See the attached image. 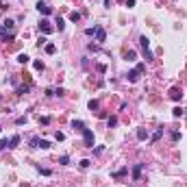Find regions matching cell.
Segmentation results:
<instances>
[{"label": "cell", "instance_id": "1", "mask_svg": "<svg viewBox=\"0 0 187 187\" xmlns=\"http://www.w3.org/2000/svg\"><path fill=\"white\" fill-rule=\"evenodd\" d=\"M83 144H85V148H94V131L91 128L83 131Z\"/></svg>", "mask_w": 187, "mask_h": 187}, {"label": "cell", "instance_id": "2", "mask_svg": "<svg viewBox=\"0 0 187 187\" xmlns=\"http://www.w3.org/2000/svg\"><path fill=\"white\" fill-rule=\"evenodd\" d=\"M94 37H96V39L100 41V44H102V41H107V33H104V28L100 24H96L94 26Z\"/></svg>", "mask_w": 187, "mask_h": 187}, {"label": "cell", "instance_id": "3", "mask_svg": "<svg viewBox=\"0 0 187 187\" xmlns=\"http://www.w3.org/2000/svg\"><path fill=\"white\" fill-rule=\"evenodd\" d=\"M170 98H172L174 102H181V100H183V91L178 87H172V89H170Z\"/></svg>", "mask_w": 187, "mask_h": 187}, {"label": "cell", "instance_id": "4", "mask_svg": "<svg viewBox=\"0 0 187 187\" xmlns=\"http://www.w3.org/2000/svg\"><path fill=\"white\" fill-rule=\"evenodd\" d=\"M13 37H15V33L7 30L5 26H0V39H2V41H9V39H13Z\"/></svg>", "mask_w": 187, "mask_h": 187}, {"label": "cell", "instance_id": "5", "mask_svg": "<svg viewBox=\"0 0 187 187\" xmlns=\"http://www.w3.org/2000/svg\"><path fill=\"white\" fill-rule=\"evenodd\" d=\"M39 30H41V33H46V35H50L54 28L50 26V22H48V20H41V22H39Z\"/></svg>", "mask_w": 187, "mask_h": 187}, {"label": "cell", "instance_id": "6", "mask_svg": "<svg viewBox=\"0 0 187 187\" xmlns=\"http://www.w3.org/2000/svg\"><path fill=\"white\" fill-rule=\"evenodd\" d=\"M37 11H39V13H44V15H50V13H52V9H50L46 2H41V0L37 2Z\"/></svg>", "mask_w": 187, "mask_h": 187}, {"label": "cell", "instance_id": "7", "mask_svg": "<svg viewBox=\"0 0 187 187\" xmlns=\"http://www.w3.org/2000/svg\"><path fill=\"white\" fill-rule=\"evenodd\" d=\"M139 74H142V72H137V70H128L126 79L131 81V83H137V81H139Z\"/></svg>", "mask_w": 187, "mask_h": 187}, {"label": "cell", "instance_id": "8", "mask_svg": "<svg viewBox=\"0 0 187 187\" xmlns=\"http://www.w3.org/2000/svg\"><path fill=\"white\" fill-rule=\"evenodd\" d=\"M72 128H74V131H79V133H83V131H85V122H83V120H72Z\"/></svg>", "mask_w": 187, "mask_h": 187}, {"label": "cell", "instance_id": "9", "mask_svg": "<svg viewBox=\"0 0 187 187\" xmlns=\"http://www.w3.org/2000/svg\"><path fill=\"white\" fill-rule=\"evenodd\" d=\"M142 167H144V163H137V165L133 167V178L135 181H139V176H142Z\"/></svg>", "mask_w": 187, "mask_h": 187}, {"label": "cell", "instance_id": "10", "mask_svg": "<svg viewBox=\"0 0 187 187\" xmlns=\"http://www.w3.org/2000/svg\"><path fill=\"white\" fill-rule=\"evenodd\" d=\"M20 142H22L20 135H13V137L9 139V148H18V146H20Z\"/></svg>", "mask_w": 187, "mask_h": 187}, {"label": "cell", "instance_id": "11", "mask_svg": "<svg viewBox=\"0 0 187 187\" xmlns=\"http://www.w3.org/2000/svg\"><path fill=\"white\" fill-rule=\"evenodd\" d=\"M172 115H174V118H183V115H185V109H183V107H174L172 109Z\"/></svg>", "mask_w": 187, "mask_h": 187}, {"label": "cell", "instance_id": "12", "mask_svg": "<svg viewBox=\"0 0 187 187\" xmlns=\"http://www.w3.org/2000/svg\"><path fill=\"white\" fill-rule=\"evenodd\" d=\"M135 57H137L135 50H126V52H124V59H126V61H135Z\"/></svg>", "mask_w": 187, "mask_h": 187}, {"label": "cell", "instance_id": "13", "mask_svg": "<svg viewBox=\"0 0 187 187\" xmlns=\"http://www.w3.org/2000/svg\"><path fill=\"white\" fill-rule=\"evenodd\" d=\"M139 46H142V48H150V39H148L146 35H142V37H139Z\"/></svg>", "mask_w": 187, "mask_h": 187}, {"label": "cell", "instance_id": "14", "mask_svg": "<svg viewBox=\"0 0 187 187\" xmlns=\"http://www.w3.org/2000/svg\"><path fill=\"white\" fill-rule=\"evenodd\" d=\"M137 139H139V142L148 139V131H146V128H139V131H137Z\"/></svg>", "mask_w": 187, "mask_h": 187}, {"label": "cell", "instance_id": "15", "mask_svg": "<svg viewBox=\"0 0 187 187\" xmlns=\"http://www.w3.org/2000/svg\"><path fill=\"white\" fill-rule=\"evenodd\" d=\"M87 107L91 109V111H96V109L100 107V102H98V100H96V98H91V100H89V102H87Z\"/></svg>", "mask_w": 187, "mask_h": 187}, {"label": "cell", "instance_id": "16", "mask_svg": "<svg viewBox=\"0 0 187 187\" xmlns=\"http://www.w3.org/2000/svg\"><path fill=\"white\" fill-rule=\"evenodd\" d=\"M28 54H24V52H20V54H18V63H28Z\"/></svg>", "mask_w": 187, "mask_h": 187}, {"label": "cell", "instance_id": "17", "mask_svg": "<svg viewBox=\"0 0 187 187\" xmlns=\"http://www.w3.org/2000/svg\"><path fill=\"white\" fill-rule=\"evenodd\" d=\"M142 54H144V59H146V61L152 59V52H150V48H142Z\"/></svg>", "mask_w": 187, "mask_h": 187}, {"label": "cell", "instance_id": "18", "mask_svg": "<svg viewBox=\"0 0 187 187\" xmlns=\"http://www.w3.org/2000/svg\"><path fill=\"white\" fill-rule=\"evenodd\" d=\"M15 91H18V94H28V91H30V85H20Z\"/></svg>", "mask_w": 187, "mask_h": 187}, {"label": "cell", "instance_id": "19", "mask_svg": "<svg viewBox=\"0 0 187 187\" xmlns=\"http://www.w3.org/2000/svg\"><path fill=\"white\" fill-rule=\"evenodd\" d=\"M126 172H128V167H122V170H118V172H113L111 176H113V178H120V176H124Z\"/></svg>", "mask_w": 187, "mask_h": 187}, {"label": "cell", "instance_id": "20", "mask_svg": "<svg viewBox=\"0 0 187 187\" xmlns=\"http://www.w3.org/2000/svg\"><path fill=\"white\" fill-rule=\"evenodd\" d=\"M5 28L13 33V28H15V22H13V20H5Z\"/></svg>", "mask_w": 187, "mask_h": 187}, {"label": "cell", "instance_id": "21", "mask_svg": "<svg viewBox=\"0 0 187 187\" xmlns=\"http://www.w3.org/2000/svg\"><path fill=\"white\" fill-rule=\"evenodd\" d=\"M70 20L72 22H81V13L79 11H72V13H70Z\"/></svg>", "mask_w": 187, "mask_h": 187}, {"label": "cell", "instance_id": "22", "mask_svg": "<svg viewBox=\"0 0 187 187\" xmlns=\"http://www.w3.org/2000/svg\"><path fill=\"white\" fill-rule=\"evenodd\" d=\"M79 165H81V170H87V167L91 165V161H89V159H81V163H79Z\"/></svg>", "mask_w": 187, "mask_h": 187}, {"label": "cell", "instance_id": "23", "mask_svg": "<svg viewBox=\"0 0 187 187\" xmlns=\"http://www.w3.org/2000/svg\"><path fill=\"white\" fill-rule=\"evenodd\" d=\"M107 126H109V128L118 126V118H115V115H113V118H109V120H107Z\"/></svg>", "mask_w": 187, "mask_h": 187}, {"label": "cell", "instance_id": "24", "mask_svg": "<svg viewBox=\"0 0 187 187\" xmlns=\"http://www.w3.org/2000/svg\"><path fill=\"white\" fill-rule=\"evenodd\" d=\"M46 52H48V54H54V52H57V46H54V44H46Z\"/></svg>", "mask_w": 187, "mask_h": 187}, {"label": "cell", "instance_id": "25", "mask_svg": "<svg viewBox=\"0 0 187 187\" xmlns=\"http://www.w3.org/2000/svg\"><path fill=\"white\" fill-rule=\"evenodd\" d=\"M59 163H61V165H70V157H68V154H61V157H59Z\"/></svg>", "mask_w": 187, "mask_h": 187}, {"label": "cell", "instance_id": "26", "mask_svg": "<svg viewBox=\"0 0 187 187\" xmlns=\"http://www.w3.org/2000/svg\"><path fill=\"white\" fill-rule=\"evenodd\" d=\"M5 148H9V139H7V137H2V139H0V152H2Z\"/></svg>", "mask_w": 187, "mask_h": 187}, {"label": "cell", "instance_id": "27", "mask_svg": "<svg viewBox=\"0 0 187 187\" xmlns=\"http://www.w3.org/2000/svg\"><path fill=\"white\" fill-rule=\"evenodd\" d=\"M57 28H59V30L65 28V20H63V18H57Z\"/></svg>", "mask_w": 187, "mask_h": 187}, {"label": "cell", "instance_id": "28", "mask_svg": "<svg viewBox=\"0 0 187 187\" xmlns=\"http://www.w3.org/2000/svg\"><path fill=\"white\" fill-rule=\"evenodd\" d=\"M33 68L41 72V70H44V61H33Z\"/></svg>", "mask_w": 187, "mask_h": 187}, {"label": "cell", "instance_id": "29", "mask_svg": "<svg viewBox=\"0 0 187 187\" xmlns=\"http://www.w3.org/2000/svg\"><path fill=\"white\" fill-rule=\"evenodd\" d=\"M161 135H163V126H159V131H157V133L152 135V142H157V139L161 137Z\"/></svg>", "mask_w": 187, "mask_h": 187}, {"label": "cell", "instance_id": "30", "mask_svg": "<svg viewBox=\"0 0 187 187\" xmlns=\"http://www.w3.org/2000/svg\"><path fill=\"white\" fill-rule=\"evenodd\" d=\"M39 148H44V150L50 148V142H48V139H39Z\"/></svg>", "mask_w": 187, "mask_h": 187}, {"label": "cell", "instance_id": "31", "mask_svg": "<svg viewBox=\"0 0 187 187\" xmlns=\"http://www.w3.org/2000/svg\"><path fill=\"white\" fill-rule=\"evenodd\" d=\"M54 139H57V142H63V139H65V135L61 133V131H57V133H54Z\"/></svg>", "mask_w": 187, "mask_h": 187}, {"label": "cell", "instance_id": "32", "mask_svg": "<svg viewBox=\"0 0 187 187\" xmlns=\"http://www.w3.org/2000/svg\"><path fill=\"white\" fill-rule=\"evenodd\" d=\"M30 148H39V137H33V139H30Z\"/></svg>", "mask_w": 187, "mask_h": 187}, {"label": "cell", "instance_id": "33", "mask_svg": "<svg viewBox=\"0 0 187 187\" xmlns=\"http://www.w3.org/2000/svg\"><path fill=\"white\" fill-rule=\"evenodd\" d=\"M15 124H18V126H22V124H26V115H22V118H18V120H15Z\"/></svg>", "mask_w": 187, "mask_h": 187}, {"label": "cell", "instance_id": "34", "mask_svg": "<svg viewBox=\"0 0 187 187\" xmlns=\"http://www.w3.org/2000/svg\"><path fill=\"white\" fill-rule=\"evenodd\" d=\"M37 170H39V172L44 174V176H50V170H46V167H37Z\"/></svg>", "mask_w": 187, "mask_h": 187}, {"label": "cell", "instance_id": "35", "mask_svg": "<svg viewBox=\"0 0 187 187\" xmlns=\"http://www.w3.org/2000/svg\"><path fill=\"white\" fill-rule=\"evenodd\" d=\"M85 35H87V37H91V35H94V26H89V28H85Z\"/></svg>", "mask_w": 187, "mask_h": 187}, {"label": "cell", "instance_id": "36", "mask_svg": "<svg viewBox=\"0 0 187 187\" xmlns=\"http://www.w3.org/2000/svg\"><path fill=\"white\" fill-rule=\"evenodd\" d=\"M48 44V39H46V37H39V41H37V46H46Z\"/></svg>", "mask_w": 187, "mask_h": 187}, {"label": "cell", "instance_id": "37", "mask_svg": "<svg viewBox=\"0 0 187 187\" xmlns=\"http://www.w3.org/2000/svg\"><path fill=\"white\" fill-rule=\"evenodd\" d=\"M39 124H44V126H48V124H50V118H41V120H39Z\"/></svg>", "mask_w": 187, "mask_h": 187}, {"label": "cell", "instance_id": "38", "mask_svg": "<svg viewBox=\"0 0 187 187\" xmlns=\"http://www.w3.org/2000/svg\"><path fill=\"white\" fill-rule=\"evenodd\" d=\"M54 96H63V87H57V89H54Z\"/></svg>", "mask_w": 187, "mask_h": 187}, {"label": "cell", "instance_id": "39", "mask_svg": "<svg viewBox=\"0 0 187 187\" xmlns=\"http://www.w3.org/2000/svg\"><path fill=\"white\" fill-rule=\"evenodd\" d=\"M181 139V133H172V142H178Z\"/></svg>", "mask_w": 187, "mask_h": 187}, {"label": "cell", "instance_id": "40", "mask_svg": "<svg viewBox=\"0 0 187 187\" xmlns=\"http://www.w3.org/2000/svg\"><path fill=\"white\" fill-rule=\"evenodd\" d=\"M126 7H128V9H133V7H135V0H126Z\"/></svg>", "mask_w": 187, "mask_h": 187}, {"label": "cell", "instance_id": "41", "mask_svg": "<svg viewBox=\"0 0 187 187\" xmlns=\"http://www.w3.org/2000/svg\"><path fill=\"white\" fill-rule=\"evenodd\" d=\"M109 5H111V0H104V7H109Z\"/></svg>", "mask_w": 187, "mask_h": 187}, {"label": "cell", "instance_id": "42", "mask_svg": "<svg viewBox=\"0 0 187 187\" xmlns=\"http://www.w3.org/2000/svg\"><path fill=\"white\" fill-rule=\"evenodd\" d=\"M0 9H5V7H2V2H0Z\"/></svg>", "mask_w": 187, "mask_h": 187}, {"label": "cell", "instance_id": "43", "mask_svg": "<svg viewBox=\"0 0 187 187\" xmlns=\"http://www.w3.org/2000/svg\"><path fill=\"white\" fill-rule=\"evenodd\" d=\"M0 133H2V128H0Z\"/></svg>", "mask_w": 187, "mask_h": 187}]
</instances>
